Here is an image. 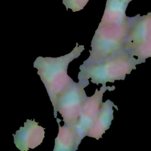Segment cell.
I'll use <instances>...</instances> for the list:
<instances>
[{"instance_id": "52a82bcc", "label": "cell", "mask_w": 151, "mask_h": 151, "mask_svg": "<svg viewBox=\"0 0 151 151\" xmlns=\"http://www.w3.org/2000/svg\"><path fill=\"white\" fill-rule=\"evenodd\" d=\"M44 129L34 120H27L24 127H20L16 133L13 134L15 146L21 151L36 147L44 138Z\"/></svg>"}, {"instance_id": "9c48e42d", "label": "cell", "mask_w": 151, "mask_h": 151, "mask_svg": "<svg viewBox=\"0 0 151 151\" xmlns=\"http://www.w3.org/2000/svg\"><path fill=\"white\" fill-rule=\"evenodd\" d=\"M132 0H107L100 24H124L128 22L126 15L127 5Z\"/></svg>"}, {"instance_id": "277c9868", "label": "cell", "mask_w": 151, "mask_h": 151, "mask_svg": "<svg viewBox=\"0 0 151 151\" xmlns=\"http://www.w3.org/2000/svg\"><path fill=\"white\" fill-rule=\"evenodd\" d=\"M86 87L83 83L73 81L61 94L54 109L55 118L59 112L63 118L64 125L73 130L75 129L83 105L87 97L84 91Z\"/></svg>"}, {"instance_id": "8992f818", "label": "cell", "mask_w": 151, "mask_h": 151, "mask_svg": "<svg viewBox=\"0 0 151 151\" xmlns=\"http://www.w3.org/2000/svg\"><path fill=\"white\" fill-rule=\"evenodd\" d=\"M151 40V12L143 16L140 14L129 17V27L124 49Z\"/></svg>"}, {"instance_id": "3957f363", "label": "cell", "mask_w": 151, "mask_h": 151, "mask_svg": "<svg viewBox=\"0 0 151 151\" xmlns=\"http://www.w3.org/2000/svg\"><path fill=\"white\" fill-rule=\"evenodd\" d=\"M129 27L124 24H100L91 41L90 56L83 63L93 62L116 54L124 50Z\"/></svg>"}, {"instance_id": "5b68a950", "label": "cell", "mask_w": 151, "mask_h": 151, "mask_svg": "<svg viewBox=\"0 0 151 151\" xmlns=\"http://www.w3.org/2000/svg\"><path fill=\"white\" fill-rule=\"evenodd\" d=\"M114 89V86H106V83L103 84L100 90L96 88L93 96L87 97L83 105L80 115L74 129L75 140L78 147L82 139L87 136L88 130L97 117L100 106L103 102L104 93L107 90L111 91Z\"/></svg>"}, {"instance_id": "7c38bea8", "label": "cell", "mask_w": 151, "mask_h": 151, "mask_svg": "<svg viewBox=\"0 0 151 151\" xmlns=\"http://www.w3.org/2000/svg\"><path fill=\"white\" fill-rule=\"evenodd\" d=\"M89 0H63V4L67 10L71 9L73 12H77L83 9Z\"/></svg>"}, {"instance_id": "6da1fadb", "label": "cell", "mask_w": 151, "mask_h": 151, "mask_svg": "<svg viewBox=\"0 0 151 151\" xmlns=\"http://www.w3.org/2000/svg\"><path fill=\"white\" fill-rule=\"evenodd\" d=\"M143 63L142 60L135 58L124 49L109 57L93 62L83 63L80 66L78 81L87 86L89 85V78L97 85L107 82L114 83L116 80H123L127 74L136 69L137 65Z\"/></svg>"}, {"instance_id": "ba28073f", "label": "cell", "mask_w": 151, "mask_h": 151, "mask_svg": "<svg viewBox=\"0 0 151 151\" xmlns=\"http://www.w3.org/2000/svg\"><path fill=\"white\" fill-rule=\"evenodd\" d=\"M113 107L118 110L117 106L110 100L102 102L97 117L87 133V136L97 140L102 137V135L110 128L114 119Z\"/></svg>"}, {"instance_id": "8fae6325", "label": "cell", "mask_w": 151, "mask_h": 151, "mask_svg": "<svg viewBox=\"0 0 151 151\" xmlns=\"http://www.w3.org/2000/svg\"><path fill=\"white\" fill-rule=\"evenodd\" d=\"M127 50L134 57L146 62V59L151 57V40L137 44Z\"/></svg>"}, {"instance_id": "30bf717a", "label": "cell", "mask_w": 151, "mask_h": 151, "mask_svg": "<svg viewBox=\"0 0 151 151\" xmlns=\"http://www.w3.org/2000/svg\"><path fill=\"white\" fill-rule=\"evenodd\" d=\"M57 119L58 124V133L55 139L54 151H75L78 149L74 136V130L68 126H61V119Z\"/></svg>"}, {"instance_id": "7a4b0ae2", "label": "cell", "mask_w": 151, "mask_h": 151, "mask_svg": "<svg viewBox=\"0 0 151 151\" xmlns=\"http://www.w3.org/2000/svg\"><path fill=\"white\" fill-rule=\"evenodd\" d=\"M84 50V45L77 43L74 48L66 55L57 58L38 57L35 60L34 67L38 70L37 73L46 88L54 109L61 94L73 81L67 74L68 64L78 58Z\"/></svg>"}]
</instances>
